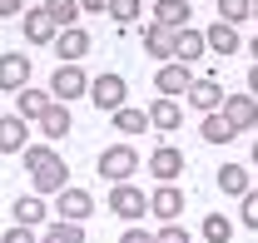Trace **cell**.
I'll return each mask as SVG.
<instances>
[{
  "label": "cell",
  "instance_id": "6da1fadb",
  "mask_svg": "<svg viewBox=\"0 0 258 243\" xmlns=\"http://www.w3.org/2000/svg\"><path fill=\"white\" fill-rule=\"evenodd\" d=\"M20 159H25V169H30V184H35L40 199H55L60 189H70V164H64L50 144H25Z\"/></svg>",
  "mask_w": 258,
  "mask_h": 243
},
{
  "label": "cell",
  "instance_id": "7a4b0ae2",
  "mask_svg": "<svg viewBox=\"0 0 258 243\" xmlns=\"http://www.w3.org/2000/svg\"><path fill=\"white\" fill-rule=\"evenodd\" d=\"M90 104H95V109H104V114L124 109V104H129V85H124V75L104 70L99 80H90Z\"/></svg>",
  "mask_w": 258,
  "mask_h": 243
},
{
  "label": "cell",
  "instance_id": "3957f363",
  "mask_svg": "<svg viewBox=\"0 0 258 243\" xmlns=\"http://www.w3.org/2000/svg\"><path fill=\"white\" fill-rule=\"evenodd\" d=\"M139 164H144V159L134 154V144H109V149L99 154V174H104L109 184H129Z\"/></svg>",
  "mask_w": 258,
  "mask_h": 243
},
{
  "label": "cell",
  "instance_id": "277c9868",
  "mask_svg": "<svg viewBox=\"0 0 258 243\" xmlns=\"http://www.w3.org/2000/svg\"><path fill=\"white\" fill-rule=\"evenodd\" d=\"M85 94H90V75H85L80 65H60V70L50 75V99H55V104L85 99Z\"/></svg>",
  "mask_w": 258,
  "mask_h": 243
},
{
  "label": "cell",
  "instance_id": "5b68a950",
  "mask_svg": "<svg viewBox=\"0 0 258 243\" xmlns=\"http://www.w3.org/2000/svg\"><path fill=\"white\" fill-rule=\"evenodd\" d=\"M90 45H95V40H90V30L70 25V30H60V35H55V45H50V50L60 55V65H80L85 55H90Z\"/></svg>",
  "mask_w": 258,
  "mask_h": 243
},
{
  "label": "cell",
  "instance_id": "8992f818",
  "mask_svg": "<svg viewBox=\"0 0 258 243\" xmlns=\"http://www.w3.org/2000/svg\"><path fill=\"white\" fill-rule=\"evenodd\" d=\"M55 209H60V223H85V218L95 213V199H90L85 189H60V194H55Z\"/></svg>",
  "mask_w": 258,
  "mask_h": 243
},
{
  "label": "cell",
  "instance_id": "52a82bcc",
  "mask_svg": "<svg viewBox=\"0 0 258 243\" xmlns=\"http://www.w3.org/2000/svg\"><path fill=\"white\" fill-rule=\"evenodd\" d=\"M144 209H149V199H144L134 184H114V189H109V213H119L124 223H134Z\"/></svg>",
  "mask_w": 258,
  "mask_h": 243
},
{
  "label": "cell",
  "instance_id": "ba28073f",
  "mask_svg": "<svg viewBox=\"0 0 258 243\" xmlns=\"http://www.w3.org/2000/svg\"><path fill=\"white\" fill-rule=\"evenodd\" d=\"M219 114H224V119L233 124L238 134H243V129H253V124H258V99H253V94H248V90H243V94H228V99H224V109H219Z\"/></svg>",
  "mask_w": 258,
  "mask_h": 243
},
{
  "label": "cell",
  "instance_id": "9c48e42d",
  "mask_svg": "<svg viewBox=\"0 0 258 243\" xmlns=\"http://www.w3.org/2000/svg\"><path fill=\"white\" fill-rule=\"evenodd\" d=\"M189 85H194V70H189V65H179V60L159 65V75H154V90H159L164 99H174V94H189Z\"/></svg>",
  "mask_w": 258,
  "mask_h": 243
},
{
  "label": "cell",
  "instance_id": "30bf717a",
  "mask_svg": "<svg viewBox=\"0 0 258 243\" xmlns=\"http://www.w3.org/2000/svg\"><path fill=\"white\" fill-rule=\"evenodd\" d=\"M224 99H228V94H224V85H219L214 75L189 85V104L199 109V114H219V109H224Z\"/></svg>",
  "mask_w": 258,
  "mask_h": 243
},
{
  "label": "cell",
  "instance_id": "8fae6325",
  "mask_svg": "<svg viewBox=\"0 0 258 243\" xmlns=\"http://www.w3.org/2000/svg\"><path fill=\"white\" fill-rule=\"evenodd\" d=\"M144 164L154 169V179H159V184H174V179H179V174H184V164H189V159H184V154L174 149V144H159V149L149 154Z\"/></svg>",
  "mask_w": 258,
  "mask_h": 243
},
{
  "label": "cell",
  "instance_id": "7c38bea8",
  "mask_svg": "<svg viewBox=\"0 0 258 243\" xmlns=\"http://www.w3.org/2000/svg\"><path fill=\"white\" fill-rule=\"evenodd\" d=\"M55 35H60V25L50 20V10H45V5L25 10V40H30V45H55Z\"/></svg>",
  "mask_w": 258,
  "mask_h": 243
},
{
  "label": "cell",
  "instance_id": "4fadbf2b",
  "mask_svg": "<svg viewBox=\"0 0 258 243\" xmlns=\"http://www.w3.org/2000/svg\"><path fill=\"white\" fill-rule=\"evenodd\" d=\"M10 218H15V223H25V228H40V223L50 218V204H45L40 194H20V199L10 204Z\"/></svg>",
  "mask_w": 258,
  "mask_h": 243
},
{
  "label": "cell",
  "instance_id": "5bb4252c",
  "mask_svg": "<svg viewBox=\"0 0 258 243\" xmlns=\"http://www.w3.org/2000/svg\"><path fill=\"white\" fill-rule=\"evenodd\" d=\"M209 55V40H204V30H174V60L179 65H194V60H204Z\"/></svg>",
  "mask_w": 258,
  "mask_h": 243
},
{
  "label": "cell",
  "instance_id": "9a60e30c",
  "mask_svg": "<svg viewBox=\"0 0 258 243\" xmlns=\"http://www.w3.org/2000/svg\"><path fill=\"white\" fill-rule=\"evenodd\" d=\"M30 85V55H0V90H25Z\"/></svg>",
  "mask_w": 258,
  "mask_h": 243
},
{
  "label": "cell",
  "instance_id": "2e32d148",
  "mask_svg": "<svg viewBox=\"0 0 258 243\" xmlns=\"http://www.w3.org/2000/svg\"><path fill=\"white\" fill-rule=\"evenodd\" d=\"M25 144H30V124L20 114H5L0 119V154H25Z\"/></svg>",
  "mask_w": 258,
  "mask_h": 243
},
{
  "label": "cell",
  "instance_id": "e0dca14e",
  "mask_svg": "<svg viewBox=\"0 0 258 243\" xmlns=\"http://www.w3.org/2000/svg\"><path fill=\"white\" fill-rule=\"evenodd\" d=\"M149 209L159 213L164 223H179V213H184V194H179L174 184H159V189L149 194Z\"/></svg>",
  "mask_w": 258,
  "mask_h": 243
},
{
  "label": "cell",
  "instance_id": "ac0fdd59",
  "mask_svg": "<svg viewBox=\"0 0 258 243\" xmlns=\"http://www.w3.org/2000/svg\"><path fill=\"white\" fill-rule=\"evenodd\" d=\"M144 114H149V129H164V134H174V129L184 124V109H179V99H164V94L149 104V109H144Z\"/></svg>",
  "mask_w": 258,
  "mask_h": 243
},
{
  "label": "cell",
  "instance_id": "d6986e66",
  "mask_svg": "<svg viewBox=\"0 0 258 243\" xmlns=\"http://www.w3.org/2000/svg\"><path fill=\"white\" fill-rule=\"evenodd\" d=\"M144 50H149V55H154V60H174V30H164L159 20H149V25H144Z\"/></svg>",
  "mask_w": 258,
  "mask_h": 243
},
{
  "label": "cell",
  "instance_id": "ffe728a7",
  "mask_svg": "<svg viewBox=\"0 0 258 243\" xmlns=\"http://www.w3.org/2000/svg\"><path fill=\"white\" fill-rule=\"evenodd\" d=\"M35 124H40V134H45L50 144H55V139H64V134L75 129V124H70V109H64V104H55V99H50V109H45Z\"/></svg>",
  "mask_w": 258,
  "mask_h": 243
},
{
  "label": "cell",
  "instance_id": "44dd1931",
  "mask_svg": "<svg viewBox=\"0 0 258 243\" xmlns=\"http://www.w3.org/2000/svg\"><path fill=\"white\" fill-rule=\"evenodd\" d=\"M154 20L164 30H189V0H159L154 5Z\"/></svg>",
  "mask_w": 258,
  "mask_h": 243
},
{
  "label": "cell",
  "instance_id": "7402d4cb",
  "mask_svg": "<svg viewBox=\"0 0 258 243\" xmlns=\"http://www.w3.org/2000/svg\"><path fill=\"white\" fill-rule=\"evenodd\" d=\"M204 40H209V50H214V55H233V50L243 45V40H238V30H233V25H224V20H219V25H209V35H204Z\"/></svg>",
  "mask_w": 258,
  "mask_h": 243
},
{
  "label": "cell",
  "instance_id": "603a6c76",
  "mask_svg": "<svg viewBox=\"0 0 258 243\" xmlns=\"http://www.w3.org/2000/svg\"><path fill=\"white\" fill-rule=\"evenodd\" d=\"M219 189L233 194V199H243V194H248V164H224V169H219Z\"/></svg>",
  "mask_w": 258,
  "mask_h": 243
},
{
  "label": "cell",
  "instance_id": "cb8c5ba5",
  "mask_svg": "<svg viewBox=\"0 0 258 243\" xmlns=\"http://www.w3.org/2000/svg\"><path fill=\"white\" fill-rule=\"evenodd\" d=\"M109 119H114V129H119V134H129V139L149 129V114H144V109H134V104H124V109H114Z\"/></svg>",
  "mask_w": 258,
  "mask_h": 243
},
{
  "label": "cell",
  "instance_id": "d4e9b609",
  "mask_svg": "<svg viewBox=\"0 0 258 243\" xmlns=\"http://www.w3.org/2000/svg\"><path fill=\"white\" fill-rule=\"evenodd\" d=\"M199 134H204V144H228L238 129L224 119V114H204V124H199Z\"/></svg>",
  "mask_w": 258,
  "mask_h": 243
},
{
  "label": "cell",
  "instance_id": "484cf974",
  "mask_svg": "<svg viewBox=\"0 0 258 243\" xmlns=\"http://www.w3.org/2000/svg\"><path fill=\"white\" fill-rule=\"evenodd\" d=\"M45 109H50V94L35 90V85H25V90H20V119H40Z\"/></svg>",
  "mask_w": 258,
  "mask_h": 243
},
{
  "label": "cell",
  "instance_id": "4316f807",
  "mask_svg": "<svg viewBox=\"0 0 258 243\" xmlns=\"http://www.w3.org/2000/svg\"><path fill=\"white\" fill-rule=\"evenodd\" d=\"M45 10H50V20L70 30V25H80V0H45Z\"/></svg>",
  "mask_w": 258,
  "mask_h": 243
},
{
  "label": "cell",
  "instance_id": "83f0119b",
  "mask_svg": "<svg viewBox=\"0 0 258 243\" xmlns=\"http://www.w3.org/2000/svg\"><path fill=\"white\" fill-rule=\"evenodd\" d=\"M228 233H233V223L224 213H204V238L209 243H228Z\"/></svg>",
  "mask_w": 258,
  "mask_h": 243
},
{
  "label": "cell",
  "instance_id": "f1b7e54d",
  "mask_svg": "<svg viewBox=\"0 0 258 243\" xmlns=\"http://www.w3.org/2000/svg\"><path fill=\"white\" fill-rule=\"evenodd\" d=\"M40 243H85V228L80 223H50V233Z\"/></svg>",
  "mask_w": 258,
  "mask_h": 243
},
{
  "label": "cell",
  "instance_id": "f546056e",
  "mask_svg": "<svg viewBox=\"0 0 258 243\" xmlns=\"http://www.w3.org/2000/svg\"><path fill=\"white\" fill-rule=\"evenodd\" d=\"M219 15H224V25H238L253 15V0H219Z\"/></svg>",
  "mask_w": 258,
  "mask_h": 243
},
{
  "label": "cell",
  "instance_id": "4dcf8cb0",
  "mask_svg": "<svg viewBox=\"0 0 258 243\" xmlns=\"http://www.w3.org/2000/svg\"><path fill=\"white\" fill-rule=\"evenodd\" d=\"M139 10H144V5H139V0H109V15H114V20H119V25H134V20H139Z\"/></svg>",
  "mask_w": 258,
  "mask_h": 243
},
{
  "label": "cell",
  "instance_id": "1f68e13d",
  "mask_svg": "<svg viewBox=\"0 0 258 243\" xmlns=\"http://www.w3.org/2000/svg\"><path fill=\"white\" fill-rule=\"evenodd\" d=\"M238 218H243L248 228H258V189H248V194L238 199Z\"/></svg>",
  "mask_w": 258,
  "mask_h": 243
},
{
  "label": "cell",
  "instance_id": "d6a6232c",
  "mask_svg": "<svg viewBox=\"0 0 258 243\" xmlns=\"http://www.w3.org/2000/svg\"><path fill=\"white\" fill-rule=\"evenodd\" d=\"M0 243H40V238H35V228H25V223H10Z\"/></svg>",
  "mask_w": 258,
  "mask_h": 243
},
{
  "label": "cell",
  "instance_id": "836d02e7",
  "mask_svg": "<svg viewBox=\"0 0 258 243\" xmlns=\"http://www.w3.org/2000/svg\"><path fill=\"white\" fill-rule=\"evenodd\" d=\"M154 243H189V233H184L179 223H164L159 233H154Z\"/></svg>",
  "mask_w": 258,
  "mask_h": 243
},
{
  "label": "cell",
  "instance_id": "e575fe53",
  "mask_svg": "<svg viewBox=\"0 0 258 243\" xmlns=\"http://www.w3.org/2000/svg\"><path fill=\"white\" fill-rule=\"evenodd\" d=\"M119 243H154V233H144V228H134V223H129V228H124V238H119Z\"/></svg>",
  "mask_w": 258,
  "mask_h": 243
},
{
  "label": "cell",
  "instance_id": "d590c367",
  "mask_svg": "<svg viewBox=\"0 0 258 243\" xmlns=\"http://www.w3.org/2000/svg\"><path fill=\"white\" fill-rule=\"evenodd\" d=\"M25 10V0H0V15H20Z\"/></svg>",
  "mask_w": 258,
  "mask_h": 243
},
{
  "label": "cell",
  "instance_id": "8d00e7d4",
  "mask_svg": "<svg viewBox=\"0 0 258 243\" xmlns=\"http://www.w3.org/2000/svg\"><path fill=\"white\" fill-rule=\"evenodd\" d=\"M80 10H90V15H95V10H109V0H80Z\"/></svg>",
  "mask_w": 258,
  "mask_h": 243
},
{
  "label": "cell",
  "instance_id": "74e56055",
  "mask_svg": "<svg viewBox=\"0 0 258 243\" xmlns=\"http://www.w3.org/2000/svg\"><path fill=\"white\" fill-rule=\"evenodd\" d=\"M248 94H253V99H258V65H253V70H248Z\"/></svg>",
  "mask_w": 258,
  "mask_h": 243
},
{
  "label": "cell",
  "instance_id": "f35d334b",
  "mask_svg": "<svg viewBox=\"0 0 258 243\" xmlns=\"http://www.w3.org/2000/svg\"><path fill=\"white\" fill-rule=\"evenodd\" d=\"M248 50H253V65H258V35H253V40H248Z\"/></svg>",
  "mask_w": 258,
  "mask_h": 243
},
{
  "label": "cell",
  "instance_id": "ab89813d",
  "mask_svg": "<svg viewBox=\"0 0 258 243\" xmlns=\"http://www.w3.org/2000/svg\"><path fill=\"white\" fill-rule=\"evenodd\" d=\"M253 164H258V139H253Z\"/></svg>",
  "mask_w": 258,
  "mask_h": 243
},
{
  "label": "cell",
  "instance_id": "60d3db41",
  "mask_svg": "<svg viewBox=\"0 0 258 243\" xmlns=\"http://www.w3.org/2000/svg\"><path fill=\"white\" fill-rule=\"evenodd\" d=\"M253 15H258V0H253Z\"/></svg>",
  "mask_w": 258,
  "mask_h": 243
}]
</instances>
